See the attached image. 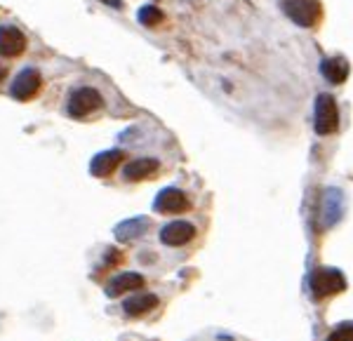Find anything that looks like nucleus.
<instances>
[{"label":"nucleus","instance_id":"39448f33","mask_svg":"<svg viewBox=\"0 0 353 341\" xmlns=\"http://www.w3.org/2000/svg\"><path fill=\"white\" fill-rule=\"evenodd\" d=\"M189 207H191L189 198L179 189H163L156 196V200H153V209L161 214H179V212H186Z\"/></svg>","mask_w":353,"mask_h":341},{"label":"nucleus","instance_id":"ddd939ff","mask_svg":"<svg viewBox=\"0 0 353 341\" xmlns=\"http://www.w3.org/2000/svg\"><path fill=\"white\" fill-rule=\"evenodd\" d=\"M321 73L327 78L332 85H339L349 78V61L344 56H332V59H325L321 64Z\"/></svg>","mask_w":353,"mask_h":341},{"label":"nucleus","instance_id":"9d476101","mask_svg":"<svg viewBox=\"0 0 353 341\" xmlns=\"http://www.w3.org/2000/svg\"><path fill=\"white\" fill-rule=\"evenodd\" d=\"M344 198H341L339 189H327L323 196V226H334L341 217V209H344Z\"/></svg>","mask_w":353,"mask_h":341},{"label":"nucleus","instance_id":"20e7f679","mask_svg":"<svg viewBox=\"0 0 353 341\" xmlns=\"http://www.w3.org/2000/svg\"><path fill=\"white\" fill-rule=\"evenodd\" d=\"M339 127V111L330 94H321L316 99V132L332 134Z\"/></svg>","mask_w":353,"mask_h":341},{"label":"nucleus","instance_id":"6e6552de","mask_svg":"<svg viewBox=\"0 0 353 341\" xmlns=\"http://www.w3.org/2000/svg\"><path fill=\"white\" fill-rule=\"evenodd\" d=\"M26 50V38L19 28L0 26V56H19Z\"/></svg>","mask_w":353,"mask_h":341},{"label":"nucleus","instance_id":"f257e3e1","mask_svg":"<svg viewBox=\"0 0 353 341\" xmlns=\"http://www.w3.org/2000/svg\"><path fill=\"white\" fill-rule=\"evenodd\" d=\"M309 287L316 299H325V297H332V294L344 292L346 278L341 276L337 269H325V266H321V269H316L311 273Z\"/></svg>","mask_w":353,"mask_h":341},{"label":"nucleus","instance_id":"1a4fd4ad","mask_svg":"<svg viewBox=\"0 0 353 341\" xmlns=\"http://www.w3.org/2000/svg\"><path fill=\"white\" fill-rule=\"evenodd\" d=\"M125 153L123 151H104L99 153V156L92 158V163H90V172L94 174V177H109L118 169V165L123 163Z\"/></svg>","mask_w":353,"mask_h":341},{"label":"nucleus","instance_id":"7ed1b4c3","mask_svg":"<svg viewBox=\"0 0 353 341\" xmlns=\"http://www.w3.org/2000/svg\"><path fill=\"white\" fill-rule=\"evenodd\" d=\"M281 8L299 26H313L321 19V3L318 0H281Z\"/></svg>","mask_w":353,"mask_h":341},{"label":"nucleus","instance_id":"6ab92c4d","mask_svg":"<svg viewBox=\"0 0 353 341\" xmlns=\"http://www.w3.org/2000/svg\"><path fill=\"white\" fill-rule=\"evenodd\" d=\"M3 78H5V68L0 66V81H3Z\"/></svg>","mask_w":353,"mask_h":341},{"label":"nucleus","instance_id":"f3484780","mask_svg":"<svg viewBox=\"0 0 353 341\" xmlns=\"http://www.w3.org/2000/svg\"><path fill=\"white\" fill-rule=\"evenodd\" d=\"M327 341H353V322H344L327 337Z\"/></svg>","mask_w":353,"mask_h":341},{"label":"nucleus","instance_id":"f03ea898","mask_svg":"<svg viewBox=\"0 0 353 341\" xmlns=\"http://www.w3.org/2000/svg\"><path fill=\"white\" fill-rule=\"evenodd\" d=\"M101 106H104V99H101V94L97 92L94 87H78L68 96L66 109H68V116L85 118V116H90V113H94L97 109H101Z\"/></svg>","mask_w":353,"mask_h":341},{"label":"nucleus","instance_id":"9b49d317","mask_svg":"<svg viewBox=\"0 0 353 341\" xmlns=\"http://www.w3.org/2000/svg\"><path fill=\"white\" fill-rule=\"evenodd\" d=\"M144 287V278L139 273H121L116 276L113 280L106 285V294L109 297H118V294H125V292H137V289Z\"/></svg>","mask_w":353,"mask_h":341},{"label":"nucleus","instance_id":"f8f14e48","mask_svg":"<svg viewBox=\"0 0 353 341\" xmlns=\"http://www.w3.org/2000/svg\"><path fill=\"white\" fill-rule=\"evenodd\" d=\"M158 172V161L153 158H137V161L128 163L123 167V177L128 181H141V179H149L151 174Z\"/></svg>","mask_w":353,"mask_h":341},{"label":"nucleus","instance_id":"2eb2a0df","mask_svg":"<svg viewBox=\"0 0 353 341\" xmlns=\"http://www.w3.org/2000/svg\"><path fill=\"white\" fill-rule=\"evenodd\" d=\"M158 306V297L156 294H134L123 304V311L128 316H146L149 311H153Z\"/></svg>","mask_w":353,"mask_h":341},{"label":"nucleus","instance_id":"423d86ee","mask_svg":"<svg viewBox=\"0 0 353 341\" xmlns=\"http://www.w3.org/2000/svg\"><path fill=\"white\" fill-rule=\"evenodd\" d=\"M41 85H43L41 73H38L36 68H24V71H21L19 76L14 78V83H12V87H10V92H12L14 99L28 101V99H33V96L38 94Z\"/></svg>","mask_w":353,"mask_h":341},{"label":"nucleus","instance_id":"0eeeda50","mask_svg":"<svg viewBox=\"0 0 353 341\" xmlns=\"http://www.w3.org/2000/svg\"><path fill=\"white\" fill-rule=\"evenodd\" d=\"M193 236H196V229H193V224H189V221H172V224H168L161 231V240L170 247L186 245V242L193 240Z\"/></svg>","mask_w":353,"mask_h":341},{"label":"nucleus","instance_id":"dca6fc26","mask_svg":"<svg viewBox=\"0 0 353 341\" xmlns=\"http://www.w3.org/2000/svg\"><path fill=\"white\" fill-rule=\"evenodd\" d=\"M137 19H139L144 26L153 28L156 24H161V21H163V12H161V10H158V8H153V5H146V8H141V10H139V14H137Z\"/></svg>","mask_w":353,"mask_h":341},{"label":"nucleus","instance_id":"a211bd4d","mask_svg":"<svg viewBox=\"0 0 353 341\" xmlns=\"http://www.w3.org/2000/svg\"><path fill=\"white\" fill-rule=\"evenodd\" d=\"M106 5H111V8H121V0H104Z\"/></svg>","mask_w":353,"mask_h":341},{"label":"nucleus","instance_id":"4468645a","mask_svg":"<svg viewBox=\"0 0 353 341\" xmlns=\"http://www.w3.org/2000/svg\"><path fill=\"white\" fill-rule=\"evenodd\" d=\"M146 229H149V219H144V217L128 219L116 226V238L121 242H130V240H134V238L144 236Z\"/></svg>","mask_w":353,"mask_h":341}]
</instances>
